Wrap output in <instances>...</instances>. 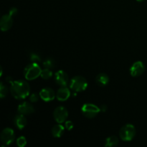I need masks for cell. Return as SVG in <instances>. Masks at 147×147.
<instances>
[{"mask_svg":"<svg viewBox=\"0 0 147 147\" xmlns=\"http://www.w3.org/2000/svg\"><path fill=\"white\" fill-rule=\"evenodd\" d=\"M9 90L11 96L17 100H22L30 96V85L25 80H18L12 81Z\"/></svg>","mask_w":147,"mask_h":147,"instance_id":"cell-1","label":"cell"},{"mask_svg":"<svg viewBox=\"0 0 147 147\" xmlns=\"http://www.w3.org/2000/svg\"><path fill=\"white\" fill-rule=\"evenodd\" d=\"M42 69L38 63H32L27 65L24 70V76L27 80H33L41 75Z\"/></svg>","mask_w":147,"mask_h":147,"instance_id":"cell-2","label":"cell"},{"mask_svg":"<svg viewBox=\"0 0 147 147\" xmlns=\"http://www.w3.org/2000/svg\"><path fill=\"white\" fill-rule=\"evenodd\" d=\"M88 88V82L83 77L77 76L73 77L70 81V90L79 93V92L84 91Z\"/></svg>","mask_w":147,"mask_h":147,"instance_id":"cell-3","label":"cell"},{"mask_svg":"<svg viewBox=\"0 0 147 147\" xmlns=\"http://www.w3.org/2000/svg\"><path fill=\"white\" fill-rule=\"evenodd\" d=\"M136 135V128L131 123L124 125L119 131V136L123 142H130Z\"/></svg>","mask_w":147,"mask_h":147,"instance_id":"cell-4","label":"cell"},{"mask_svg":"<svg viewBox=\"0 0 147 147\" xmlns=\"http://www.w3.org/2000/svg\"><path fill=\"white\" fill-rule=\"evenodd\" d=\"M100 111V108L93 103H85L81 107L82 113L88 119H93L96 117Z\"/></svg>","mask_w":147,"mask_h":147,"instance_id":"cell-5","label":"cell"},{"mask_svg":"<svg viewBox=\"0 0 147 147\" xmlns=\"http://www.w3.org/2000/svg\"><path fill=\"white\" fill-rule=\"evenodd\" d=\"M0 139L4 146H9L15 140V134L11 128H5L1 131Z\"/></svg>","mask_w":147,"mask_h":147,"instance_id":"cell-6","label":"cell"},{"mask_svg":"<svg viewBox=\"0 0 147 147\" xmlns=\"http://www.w3.org/2000/svg\"><path fill=\"white\" fill-rule=\"evenodd\" d=\"M68 117V111L64 106H58L53 112V118L57 123H63L66 121Z\"/></svg>","mask_w":147,"mask_h":147,"instance_id":"cell-7","label":"cell"},{"mask_svg":"<svg viewBox=\"0 0 147 147\" xmlns=\"http://www.w3.org/2000/svg\"><path fill=\"white\" fill-rule=\"evenodd\" d=\"M55 81L60 87L67 86L69 83V78L67 73L63 70H60L55 74Z\"/></svg>","mask_w":147,"mask_h":147,"instance_id":"cell-8","label":"cell"},{"mask_svg":"<svg viewBox=\"0 0 147 147\" xmlns=\"http://www.w3.org/2000/svg\"><path fill=\"white\" fill-rule=\"evenodd\" d=\"M145 70V65L142 61H136L131 66L130 74L133 77L142 76Z\"/></svg>","mask_w":147,"mask_h":147,"instance_id":"cell-9","label":"cell"},{"mask_svg":"<svg viewBox=\"0 0 147 147\" xmlns=\"http://www.w3.org/2000/svg\"><path fill=\"white\" fill-rule=\"evenodd\" d=\"M40 97L45 102H50L54 100L56 94L51 88H44L40 92Z\"/></svg>","mask_w":147,"mask_h":147,"instance_id":"cell-10","label":"cell"},{"mask_svg":"<svg viewBox=\"0 0 147 147\" xmlns=\"http://www.w3.org/2000/svg\"><path fill=\"white\" fill-rule=\"evenodd\" d=\"M17 111L19 113L27 116L32 114L34 112V106L29 102H22L17 107Z\"/></svg>","mask_w":147,"mask_h":147,"instance_id":"cell-11","label":"cell"},{"mask_svg":"<svg viewBox=\"0 0 147 147\" xmlns=\"http://www.w3.org/2000/svg\"><path fill=\"white\" fill-rule=\"evenodd\" d=\"M13 24V18L9 14H4L1 17L0 20V27L1 30L3 32L8 31Z\"/></svg>","mask_w":147,"mask_h":147,"instance_id":"cell-12","label":"cell"},{"mask_svg":"<svg viewBox=\"0 0 147 147\" xmlns=\"http://www.w3.org/2000/svg\"><path fill=\"white\" fill-rule=\"evenodd\" d=\"M70 90L69 88H67L66 86L64 87H61L57 90V93H56V98L59 101H65L67 99L70 98Z\"/></svg>","mask_w":147,"mask_h":147,"instance_id":"cell-13","label":"cell"},{"mask_svg":"<svg viewBox=\"0 0 147 147\" xmlns=\"http://www.w3.org/2000/svg\"><path fill=\"white\" fill-rule=\"evenodd\" d=\"M14 123L17 129H20V130H22V129L25 128V126H27V120L24 115L19 113V114H17V116H15V117H14Z\"/></svg>","mask_w":147,"mask_h":147,"instance_id":"cell-14","label":"cell"},{"mask_svg":"<svg viewBox=\"0 0 147 147\" xmlns=\"http://www.w3.org/2000/svg\"><path fill=\"white\" fill-rule=\"evenodd\" d=\"M65 126H63L61 123H58L56 124L52 128L51 133L52 135L54 136L55 138H60L63 135L65 131Z\"/></svg>","mask_w":147,"mask_h":147,"instance_id":"cell-15","label":"cell"},{"mask_svg":"<svg viewBox=\"0 0 147 147\" xmlns=\"http://www.w3.org/2000/svg\"><path fill=\"white\" fill-rule=\"evenodd\" d=\"M96 82L99 86H101V87L107 86L108 83H109V76L104 73H100L96 76Z\"/></svg>","mask_w":147,"mask_h":147,"instance_id":"cell-16","label":"cell"},{"mask_svg":"<svg viewBox=\"0 0 147 147\" xmlns=\"http://www.w3.org/2000/svg\"><path fill=\"white\" fill-rule=\"evenodd\" d=\"M119 140L117 136H111L106 138L105 140L104 146L106 147H113L116 146L119 144Z\"/></svg>","mask_w":147,"mask_h":147,"instance_id":"cell-17","label":"cell"},{"mask_svg":"<svg viewBox=\"0 0 147 147\" xmlns=\"http://www.w3.org/2000/svg\"><path fill=\"white\" fill-rule=\"evenodd\" d=\"M52 76H53V72H52L51 69L45 68V67L43 70H42L40 77L42 79H44V80H48Z\"/></svg>","mask_w":147,"mask_h":147,"instance_id":"cell-18","label":"cell"},{"mask_svg":"<svg viewBox=\"0 0 147 147\" xmlns=\"http://www.w3.org/2000/svg\"><path fill=\"white\" fill-rule=\"evenodd\" d=\"M55 62L51 57H47V59L45 60V61L43 62V66H44L45 68H49L52 69L55 67Z\"/></svg>","mask_w":147,"mask_h":147,"instance_id":"cell-19","label":"cell"},{"mask_svg":"<svg viewBox=\"0 0 147 147\" xmlns=\"http://www.w3.org/2000/svg\"><path fill=\"white\" fill-rule=\"evenodd\" d=\"M30 60H31L32 63H38L41 61V57L38 53L33 52V53H30Z\"/></svg>","mask_w":147,"mask_h":147,"instance_id":"cell-20","label":"cell"},{"mask_svg":"<svg viewBox=\"0 0 147 147\" xmlns=\"http://www.w3.org/2000/svg\"><path fill=\"white\" fill-rule=\"evenodd\" d=\"M8 88L4 83H1V84H0V97H1V98H5L8 93Z\"/></svg>","mask_w":147,"mask_h":147,"instance_id":"cell-21","label":"cell"},{"mask_svg":"<svg viewBox=\"0 0 147 147\" xmlns=\"http://www.w3.org/2000/svg\"><path fill=\"white\" fill-rule=\"evenodd\" d=\"M27 144V139L24 136H22L17 138V145L19 147H24Z\"/></svg>","mask_w":147,"mask_h":147,"instance_id":"cell-22","label":"cell"},{"mask_svg":"<svg viewBox=\"0 0 147 147\" xmlns=\"http://www.w3.org/2000/svg\"><path fill=\"white\" fill-rule=\"evenodd\" d=\"M39 96H40V94L38 95L37 93H32L31 95H30L29 99H30V102H32V103H36V102L38 101Z\"/></svg>","mask_w":147,"mask_h":147,"instance_id":"cell-23","label":"cell"},{"mask_svg":"<svg viewBox=\"0 0 147 147\" xmlns=\"http://www.w3.org/2000/svg\"><path fill=\"white\" fill-rule=\"evenodd\" d=\"M73 127H74V124H73V121H66L65 123V128L67 130L71 131L73 129Z\"/></svg>","mask_w":147,"mask_h":147,"instance_id":"cell-24","label":"cell"},{"mask_svg":"<svg viewBox=\"0 0 147 147\" xmlns=\"http://www.w3.org/2000/svg\"><path fill=\"white\" fill-rule=\"evenodd\" d=\"M17 13V9L15 8V7H12V8H11L10 9L9 11V14L11 17L15 15Z\"/></svg>","mask_w":147,"mask_h":147,"instance_id":"cell-25","label":"cell"},{"mask_svg":"<svg viewBox=\"0 0 147 147\" xmlns=\"http://www.w3.org/2000/svg\"><path fill=\"white\" fill-rule=\"evenodd\" d=\"M100 111L106 112V110H107V106H106V105H103V106H100Z\"/></svg>","mask_w":147,"mask_h":147,"instance_id":"cell-26","label":"cell"},{"mask_svg":"<svg viewBox=\"0 0 147 147\" xmlns=\"http://www.w3.org/2000/svg\"><path fill=\"white\" fill-rule=\"evenodd\" d=\"M136 1H144V0H136Z\"/></svg>","mask_w":147,"mask_h":147,"instance_id":"cell-27","label":"cell"}]
</instances>
